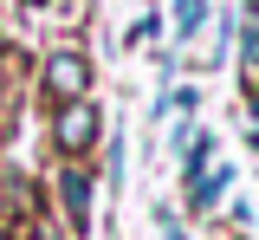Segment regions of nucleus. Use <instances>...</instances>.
Returning <instances> with one entry per match:
<instances>
[{
    "mask_svg": "<svg viewBox=\"0 0 259 240\" xmlns=\"http://www.w3.org/2000/svg\"><path fill=\"white\" fill-rule=\"evenodd\" d=\"M0 240H13V234H7V227H0Z\"/></svg>",
    "mask_w": 259,
    "mask_h": 240,
    "instance_id": "6e6552de",
    "label": "nucleus"
},
{
    "mask_svg": "<svg viewBox=\"0 0 259 240\" xmlns=\"http://www.w3.org/2000/svg\"><path fill=\"white\" fill-rule=\"evenodd\" d=\"M59 202H65L71 234H84V227H91V208H97V182H91L84 163H65V169H59Z\"/></svg>",
    "mask_w": 259,
    "mask_h": 240,
    "instance_id": "7ed1b4c3",
    "label": "nucleus"
},
{
    "mask_svg": "<svg viewBox=\"0 0 259 240\" xmlns=\"http://www.w3.org/2000/svg\"><path fill=\"white\" fill-rule=\"evenodd\" d=\"M201 26H207V0H175V33L194 39Z\"/></svg>",
    "mask_w": 259,
    "mask_h": 240,
    "instance_id": "39448f33",
    "label": "nucleus"
},
{
    "mask_svg": "<svg viewBox=\"0 0 259 240\" xmlns=\"http://www.w3.org/2000/svg\"><path fill=\"white\" fill-rule=\"evenodd\" d=\"M253 149H259V130H253Z\"/></svg>",
    "mask_w": 259,
    "mask_h": 240,
    "instance_id": "1a4fd4ad",
    "label": "nucleus"
},
{
    "mask_svg": "<svg viewBox=\"0 0 259 240\" xmlns=\"http://www.w3.org/2000/svg\"><path fill=\"white\" fill-rule=\"evenodd\" d=\"M168 240H188V234H182V227H175V221H168Z\"/></svg>",
    "mask_w": 259,
    "mask_h": 240,
    "instance_id": "0eeeda50",
    "label": "nucleus"
},
{
    "mask_svg": "<svg viewBox=\"0 0 259 240\" xmlns=\"http://www.w3.org/2000/svg\"><path fill=\"white\" fill-rule=\"evenodd\" d=\"M156 33H162V20H156V13H143V20L130 26V46H143V39H156Z\"/></svg>",
    "mask_w": 259,
    "mask_h": 240,
    "instance_id": "423d86ee",
    "label": "nucleus"
},
{
    "mask_svg": "<svg viewBox=\"0 0 259 240\" xmlns=\"http://www.w3.org/2000/svg\"><path fill=\"white\" fill-rule=\"evenodd\" d=\"M97 137H104V110H97L91 98L59 104V117H52V143H59L65 163H84V156L97 149Z\"/></svg>",
    "mask_w": 259,
    "mask_h": 240,
    "instance_id": "f257e3e1",
    "label": "nucleus"
},
{
    "mask_svg": "<svg viewBox=\"0 0 259 240\" xmlns=\"http://www.w3.org/2000/svg\"><path fill=\"white\" fill-rule=\"evenodd\" d=\"M227 182H233V169H201V175H188V208H214Z\"/></svg>",
    "mask_w": 259,
    "mask_h": 240,
    "instance_id": "20e7f679",
    "label": "nucleus"
},
{
    "mask_svg": "<svg viewBox=\"0 0 259 240\" xmlns=\"http://www.w3.org/2000/svg\"><path fill=\"white\" fill-rule=\"evenodd\" d=\"M39 78H46V91H52L59 104H78L84 91H91V59H84V52H52Z\"/></svg>",
    "mask_w": 259,
    "mask_h": 240,
    "instance_id": "f03ea898",
    "label": "nucleus"
},
{
    "mask_svg": "<svg viewBox=\"0 0 259 240\" xmlns=\"http://www.w3.org/2000/svg\"><path fill=\"white\" fill-rule=\"evenodd\" d=\"M32 7H39V0H32Z\"/></svg>",
    "mask_w": 259,
    "mask_h": 240,
    "instance_id": "9d476101",
    "label": "nucleus"
}]
</instances>
